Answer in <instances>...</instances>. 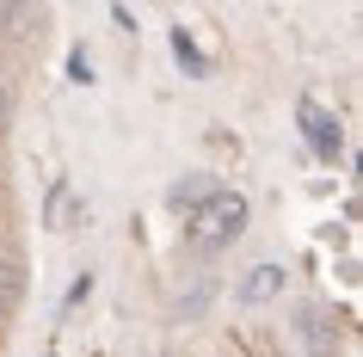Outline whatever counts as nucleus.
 <instances>
[{
	"mask_svg": "<svg viewBox=\"0 0 363 357\" xmlns=\"http://www.w3.org/2000/svg\"><path fill=\"white\" fill-rule=\"evenodd\" d=\"M240 234H247V197H240V191H216L197 216H185V246H191L197 259H216V253L234 246Z\"/></svg>",
	"mask_w": 363,
	"mask_h": 357,
	"instance_id": "nucleus-1",
	"label": "nucleus"
},
{
	"mask_svg": "<svg viewBox=\"0 0 363 357\" xmlns=\"http://www.w3.org/2000/svg\"><path fill=\"white\" fill-rule=\"evenodd\" d=\"M296 123H302V142L320 154L326 167L345 154V130H339V111H333V105H320V99H302V105H296Z\"/></svg>",
	"mask_w": 363,
	"mask_h": 357,
	"instance_id": "nucleus-2",
	"label": "nucleus"
},
{
	"mask_svg": "<svg viewBox=\"0 0 363 357\" xmlns=\"http://www.w3.org/2000/svg\"><path fill=\"white\" fill-rule=\"evenodd\" d=\"M296 339H302V351L308 357H339V345H345V326H339V314H326V308H296Z\"/></svg>",
	"mask_w": 363,
	"mask_h": 357,
	"instance_id": "nucleus-3",
	"label": "nucleus"
},
{
	"mask_svg": "<svg viewBox=\"0 0 363 357\" xmlns=\"http://www.w3.org/2000/svg\"><path fill=\"white\" fill-rule=\"evenodd\" d=\"M216 191H222V185H216L210 172H185V179H172V185H167V209H179V216H197V209L210 204Z\"/></svg>",
	"mask_w": 363,
	"mask_h": 357,
	"instance_id": "nucleus-4",
	"label": "nucleus"
},
{
	"mask_svg": "<svg viewBox=\"0 0 363 357\" xmlns=\"http://www.w3.org/2000/svg\"><path fill=\"white\" fill-rule=\"evenodd\" d=\"M277 290H284V265H271V259H265V265H252L247 278L234 283V302H247V308H259V302H271Z\"/></svg>",
	"mask_w": 363,
	"mask_h": 357,
	"instance_id": "nucleus-5",
	"label": "nucleus"
},
{
	"mask_svg": "<svg viewBox=\"0 0 363 357\" xmlns=\"http://www.w3.org/2000/svg\"><path fill=\"white\" fill-rule=\"evenodd\" d=\"M25 259L19 253H0V320H13L19 314V302H25Z\"/></svg>",
	"mask_w": 363,
	"mask_h": 357,
	"instance_id": "nucleus-6",
	"label": "nucleus"
},
{
	"mask_svg": "<svg viewBox=\"0 0 363 357\" xmlns=\"http://www.w3.org/2000/svg\"><path fill=\"white\" fill-rule=\"evenodd\" d=\"M43 25V6H0V31L6 38H25V31H38Z\"/></svg>",
	"mask_w": 363,
	"mask_h": 357,
	"instance_id": "nucleus-7",
	"label": "nucleus"
},
{
	"mask_svg": "<svg viewBox=\"0 0 363 357\" xmlns=\"http://www.w3.org/2000/svg\"><path fill=\"white\" fill-rule=\"evenodd\" d=\"M50 216H56V222H50V228H62V234H68V228L80 222V204H74V197H68V185H56V197H50Z\"/></svg>",
	"mask_w": 363,
	"mask_h": 357,
	"instance_id": "nucleus-8",
	"label": "nucleus"
},
{
	"mask_svg": "<svg viewBox=\"0 0 363 357\" xmlns=\"http://www.w3.org/2000/svg\"><path fill=\"white\" fill-rule=\"evenodd\" d=\"M172 56L185 62V68H191V75H210V62H203V50H197V43L185 38V25H179V31H172Z\"/></svg>",
	"mask_w": 363,
	"mask_h": 357,
	"instance_id": "nucleus-9",
	"label": "nucleus"
},
{
	"mask_svg": "<svg viewBox=\"0 0 363 357\" xmlns=\"http://www.w3.org/2000/svg\"><path fill=\"white\" fill-rule=\"evenodd\" d=\"M68 80H93V62H86V50H68Z\"/></svg>",
	"mask_w": 363,
	"mask_h": 357,
	"instance_id": "nucleus-10",
	"label": "nucleus"
},
{
	"mask_svg": "<svg viewBox=\"0 0 363 357\" xmlns=\"http://www.w3.org/2000/svg\"><path fill=\"white\" fill-rule=\"evenodd\" d=\"M6 123H13V80L0 75V130H6Z\"/></svg>",
	"mask_w": 363,
	"mask_h": 357,
	"instance_id": "nucleus-11",
	"label": "nucleus"
}]
</instances>
